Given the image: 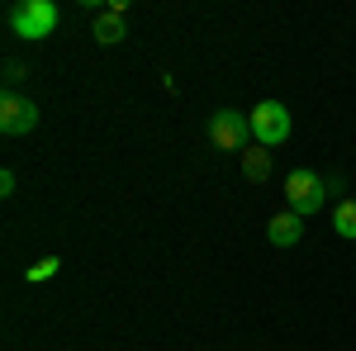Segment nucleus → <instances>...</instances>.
I'll use <instances>...</instances> for the list:
<instances>
[{
  "instance_id": "obj_10",
  "label": "nucleus",
  "mask_w": 356,
  "mask_h": 351,
  "mask_svg": "<svg viewBox=\"0 0 356 351\" xmlns=\"http://www.w3.org/2000/svg\"><path fill=\"white\" fill-rule=\"evenodd\" d=\"M57 266H62L57 256H43L38 266H29V285H38V280H53V275H57Z\"/></svg>"
},
{
  "instance_id": "obj_11",
  "label": "nucleus",
  "mask_w": 356,
  "mask_h": 351,
  "mask_svg": "<svg viewBox=\"0 0 356 351\" xmlns=\"http://www.w3.org/2000/svg\"><path fill=\"white\" fill-rule=\"evenodd\" d=\"M24 81V67H15V62H10V67H5V85H10V90H15V85Z\"/></svg>"
},
{
  "instance_id": "obj_3",
  "label": "nucleus",
  "mask_w": 356,
  "mask_h": 351,
  "mask_svg": "<svg viewBox=\"0 0 356 351\" xmlns=\"http://www.w3.org/2000/svg\"><path fill=\"white\" fill-rule=\"evenodd\" d=\"M247 119H252V138H257L261 147H280V142H290L295 119H290V109L280 105V100H261Z\"/></svg>"
},
{
  "instance_id": "obj_6",
  "label": "nucleus",
  "mask_w": 356,
  "mask_h": 351,
  "mask_svg": "<svg viewBox=\"0 0 356 351\" xmlns=\"http://www.w3.org/2000/svg\"><path fill=\"white\" fill-rule=\"evenodd\" d=\"M266 238H271L275 247H295L304 238V218L295 214V209H285V214H275L271 223H266Z\"/></svg>"
},
{
  "instance_id": "obj_8",
  "label": "nucleus",
  "mask_w": 356,
  "mask_h": 351,
  "mask_svg": "<svg viewBox=\"0 0 356 351\" xmlns=\"http://www.w3.org/2000/svg\"><path fill=\"white\" fill-rule=\"evenodd\" d=\"M243 176L261 186V181L271 176V152H261V147H247V152H243Z\"/></svg>"
},
{
  "instance_id": "obj_2",
  "label": "nucleus",
  "mask_w": 356,
  "mask_h": 351,
  "mask_svg": "<svg viewBox=\"0 0 356 351\" xmlns=\"http://www.w3.org/2000/svg\"><path fill=\"white\" fill-rule=\"evenodd\" d=\"M285 199H290V209H295V214H318V209H323V204H328V181H323V176H318V171H290V176H285Z\"/></svg>"
},
{
  "instance_id": "obj_7",
  "label": "nucleus",
  "mask_w": 356,
  "mask_h": 351,
  "mask_svg": "<svg viewBox=\"0 0 356 351\" xmlns=\"http://www.w3.org/2000/svg\"><path fill=\"white\" fill-rule=\"evenodd\" d=\"M90 33H95V43H105V48H110V43H124V38H129V24H124V15H119V10H100Z\"/></svg>"
},
{
  "instance_id": "obj_4",
  "label": "nucleus",
  "mask_w": 356,
  "mask_h": 351,
  "mask_svg": "<svg viewBox=\"0 0 356 351\" xmlns=\"http://www.w3.org/2000/svg\"><path fill=\"white\" fill-rule=\"evenodd\" d=\"M209 142H214L219 152H247V142H252V119H247L243 109H219V114L209 119Z\"/></svg>"
},
{
  "instance_id": "obj_5",
  "label": "nucleus",
  "mask_w": 356,
  "mask_h": 351,
  "mask_svg": "<svg viewBox=\"0 0 356 351\" xmlns=\"http://www.w3.org/2000/svg\"><path fill=\"white\" fill-rule=\"evenodd\" d=\"M38 129V105L33 100H24V95H15V90H5L0 95V133L10 138H24Z\"/></svg>"
},
{
  "instance_id": "obj_12",
  "label": "nucleus",
  "mask_w": 356,
  "mask_h": 351,
  "mask_svg": "<svg viewBox=\"0 0 356 351\" xmlns=\"http://www.w3.org/2000/svg\"><path fill=\"white\" fill-rule=\"evenodd\" d=\"M0 195H15V171H0Z\"/></svg>"
},
{
  "instance_id": "obj_1",
  "label": "nucleus",
  "mask_w": 356,
  "mask_h": 351,
  "mask_svg": "<svg viewBox=\"0 0 356 351\" xmlns=\"http://www.w3.org/2000/svg\"><path fill=\"white\" fill-rule=\"evenodd\" d=\"M62 19V10H57L53 0H19V5H10V15H5V24L15 28V38H29V43H38V38H48Z\"/></svg>"
},
{
  "instance_id": "obj_9",
  "label": "nucleus",
  "mask_w": 356,
  "mask_h": 351,
  "mask_svg": "<svg viewBox=\"0 0 356 351\" xmlns=\"http://www.w3.org/2000/svg\"><path fill=\"white\" fill-rule=\"evenodd\" d=\"M332 228H337V238L356 243V199H342V204H337V214H332Z\"/></svg>"
}]
</instances>
